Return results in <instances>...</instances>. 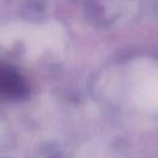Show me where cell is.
<instances>
[{
    "label": "cell",
    "mask_w": 158,
    "mask_h": 158,
    "mask_svg": "<svg viewBox=\"0 0 158 158\" xmlns=\"http://www.w3.org/2000/svg\"><path fill=\"white\" fill-rule=\"evenodd\" d=\"M27 91L21 75L9 67L0 65V95L5 98H22Z\"/></svg>",
    "instance_id": "6da1fadb"
}]
</instances>
